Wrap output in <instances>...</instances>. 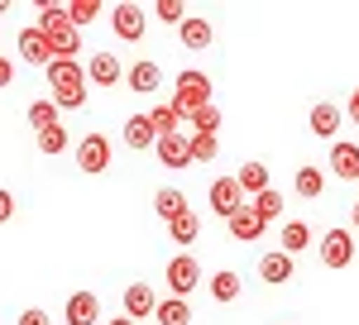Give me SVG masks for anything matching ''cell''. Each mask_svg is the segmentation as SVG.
Segmentation results:
<instances>
[{
    "label": "cell",
    "instance_id": "obj_1",
    "mask_svg": "<svg viewBox=\"0 0 359 325\" xmlns=\"http://www.w3.org/2000/svg\"><path fill=\"white\" fill-rule=\"evenodd\" d=\"M43 72H48L57 110H82L86 106V62H77V57H53Z\"/></svg>",
    "mask_w": 359,
    "mask_h": 325
},
{
    "label": "cell",
    "instance_id": "obj_2",
    "mask_svg": "<svg viewBox=\"0 0 359 325\" xmlns=\"http://www.w3.org/2000/svg\"><path fill=\"white\" fill-rule=\"evenodd\" d=\"M211 106V77L201 72V67H187V72H177L172 81V110L182 115V120H192L196 110Z\"/></svg>",
    "mask_w": 359,
    "mask_h": 325
},
{
    "label": "cell",
    "instance_id": "obj_3",
    "mask_svg": "<svg viewBox=\"0 0 359 325\" xmlns=\"http://www.w3.org/2000/svg\"><path fill=\"white\" fill-rule=\"evenodd\" d=\"M196 287H201V263H196L192 254H177V258H168V297H192Z\"/></svg>",
    "mask_w": 359,
    "mask_h": 325
},
{
    "label": "cell",
    "instance_id": "obj_4",
    "mask_svg": "<svg viewBox=\"0 0 359 325\" xmlns=\"http://www.w3.org/2000/svg\"><path fill=\"white\" fill-rule=\"evenodd\" d=\"M321 263L326 268H350L355 263V235L350 230H326L321 235Z\"/></svg>",
    "mask_w": 359,
    "mask_h": 325
},
{
    "label": "cell",
    "instance_id": "obj_5",
    "mask_svg": "<svg viewBox=\"0 0 359 325\" xmlns=\"http://www.w3.org/2000/svg\"><path fill=\"white\" fill-rule=\"evenodd\" d=\"M77 167L91 172V177L106 172V167H111V139L106 134H86L82 144H77Z\"/></svg>",
    "mask_w": 359,
    "mask_h": 325
},
{
    "label": "cell",
    "instance_id": "obj_6",
    "mask_svg": "<svg viewBox=\"0 0 359 325\" xmlns=\"http://www.w3.org/2000/svg\"><path fill=\"white\" fill-rule=\"evenodd\" d=\"M249 201H245V191H240V182H235V177H216V182H211V211H216V216H235V211H245Z\"/></svg>",
    "mask_w": 359,
    "mask_h": 325
},
{
    "label": "cell",
    "instance_id": "obj_7",
    "mask_svg": "<svg viewBox=\"0 0 359 325\" xmlns=\"http://www.w3.org/2000/svg\"><path fill=\"white\" fill-rule=\"evenodd\" d=\"M111 29L120 34V39L139 43V39H144V5H135V0H120V5L111 10Z\"/></svg>",
    "mask_w": 359,
    "mask_h": 325
},
{
    "label": "cell",
    "instance_id": "obj_8",
    "mask_svg": "<svg viewBox=\"0 0 359 325\" xmlns=\"http://www.w3.org/2000/svg\"><path fill=\"white\" fill-rule=\"evenodd\" d=\"M15 43H20V57H25V62H34V67H48V62H53V48H48V34H43L39 25L20 29V39H15Z\"/></svg>",
    "mask_w": 359,
    "mask_h": 325
},
{
    "label": "cell",
    "instance_id": "obj_9",
    "mask_svg": "<svg viewBox=\"0 0 359 325\" xmlns=\"http://www.w3.org/2000/svg\"><path fill=\"white\" fill-rule=\"evenodd\" d=\"M154 153H158L163 167L177 172V167H187V162H192V134H163L158 144H154Z\"/></svg>",
    "mask_w": 359,
    "mask_h": 325
},
{
    "label": "cell",
    "instance_id": "obj_10",
    "mask_svg": "<svg viewBox=\"0 0 359 325\" xmlns=\"http://www.w3.org/2000/svg\"><path fill=\"white\" fill-rule=\"evenodd\" d=\"M62 316H67V325H96L101 321V297L96 292H72Z\"/></svg>",
    "mask_w": 359,
    "mask_h": 325
},
{
    "label": "cell",
    "instance_id": "obj_11",
    "mask_svg": "<svg viewBox=\"0 0 359 325\" xmlns=\"http://www.w3.org/2000/svg\"><path fill=\"white\" fill-rule=\"evenodd\" d=\"M158 311V297H154V287H144V282H130L125 287V316L130 321H149Z\"/></svg>",
    "mask_w": 359,
    "mask_h": 325
},
{
    "label": "cell",
    "instance_id": "obj_12",
    "mask_svg": "<svg viewBox=\"0 0 359 325\" xmlns=\"http://www.w3.org/2000/svg\"><path fill=\"white\" fill-rule=\"evenodd\" d=\"M163 86V67L154 62V57H139L135 67H130V91H139V96H154Z\"/></svg>",
    "mask_w": 359,
    "mask_h": 325
},
{
    "label": "cell",
    "instance_id": "obj_13",
    "mask_svg": "<svg viewBox=\"0 0 359 325\" xmlns=\"http://www.w3.org/2000/svg\"><path fill=\"white\" fill-rule=\"evenodd\" d=\"M120 77H125L120 57H111V53H91V62H86V81H91V86H115Z\"/></svg>",
    "mask_w": 359,
    "mask_h": 325
},
{
    "label": "cell",
    "instance_id": "obj_14",
    "mask_svg": "<svg viewBox=\"0 0 359 325\" xmlns=\"http://www.w3.org/2000/svg\"><path fill=\"white\" fill-rule=\"evenodd\" d=\"M331 172L345 182H359V144H331Z\"/></svg>",
    "mask_w": 359,
    "mask_h": 325
},
{
    "label": "cell",
    "instance_id": "obj_15",
    "mask_svg": "<svg viewBox=\"0 0 359 325\" xmlns=\"http://www.w3.org/2000/svg\"><path fill=\"white\" fill-rule=\"evenodd\" d=\"M259 277H264L269 287H283V282H292V258H287L283 249L264 254V258H259Z\"/></svg>",
    "mask_w": 359,
    "mask_h": 325
},
{
    "label": "cell",
    "instance_id": "obj_16",
    "mask_svg": "<svg viewBox=\"0 0 359 325\" xmlns=\"http://www.w3.org/2000/svg\"><path fill=\"white\" fill-rule=\"evenodd\" d=\"M225 225H230V235H235L240 244H254V240H264V230H269L264 220L254 216V206H245V211H235V216L225 220Z\"/></svg>",
    "mask_w": 359,
    "mask_h": 325
},
{
    "label": "cell",
    "instance_id": "obj_17",
    "mask_svg": "<svg viewBox=\"0 0 359 325\" xmlns=\"http://www.w3.org/2000/svg\"><path fill=\"white\" fill-rule=\"evenodd\" d=\"M340 106H331V101H321V106H311V134L316 139H335L340 134Z\"/></svg>",
    "mask_w": 359,
    "mask_h": 325
},
{
    "label": "cell",
    "instance_id": "obj_18",
    "mask_svg": "<svg viewBox=\"0 0 359 325\" xmlns=\"http://www.w3.org/2000/svg\"><path fill=\"white\" fill-rule=\"evenodd\" d=\"M182 48H192V53H206L211 48V39H216V29H211V20H182Z\"/></svg>",
    "mask_w": 359,
    "mask_h": 325
},
{
    "label": "cell",
    "instance_id": "obj_19",
    "mask_svg": "<svg viewBox=\"0 0 359 325\" xmlns=\"http://www.w3.org/2000/svg\"><path fill=\"white\" fill-rule=\"evenodd\" d=\"M48 48H53V57H77L82 53V29H72V25L48 29Z\"/></svg>",
    "mask_w": 359,
    "mask_h": 325
},
{
    "label": "cell",
    "instance_id": "obj_20",
    "mask_svg": "<svg viewBox=\"0 0 359 325\" xmlns=\"http://www.w3.org/2000/svg\"><path fill=\"white\" fill-rule=\"evenodd\" d=\"M154 211H158V220L163 225H172L177 216H187V196L177 187H158V196H154Z\"/></svg>",
    "mask_w": 359,
    "mask_h": 325
},
{
    "label": "cell",
    "instance_id": "obj_21",
    "mask_svg": "<svg viewBox=\"0 0 359 325\" xmlns=\"http://www.w3.org/2000/svg\"><path fill=\"white\" fill-rule=\"evenodd\" d=\"M125 144H130V148H154V144H158L149 115H130V120H125Z\"/></svg>",
    "mask_w": 359,
    "mask_h": 325
},
{
    "label": "cell",
    "instance_id": "obj_22",
    "mask_svg": "<svg viewBox=\"0 0 359 325\" xmlns=\"http://www.w3.org/2000/svg\"><path fill=\"white\" fill-rule=\"evenodd\" d=\"M235 182H240V191H245V201H249V196L269 191V167H264V162H245V167L235 172Z\"/></svg>",
    "mask_w": 359,
    "mask_h": 325
},
{
    "label": "cell",
    "instance_id": "obj_23",
    "mask_svg": "<svg viewBox=\"0 0 359 325\" xmlns=\"http://www.w3.org/2000/svg\"><path fill=\"white\" fill-rule=\"evenodd\" d=\"M154 321L158 325H192V306H187L182 297H163L158 311H154Z\"/></svg>",
    "mask_w": 359,
    "mask_h": 325
},
{
    "label": "cell",
    "instance_id": "obj_24",
    "mask_svg": "<svg viewBox=\"0 0 359 325\" xmlns=\"http://www.w3.org/2000/svg\"><path fill=\"white\" fill-rule=\"evenodd\" d=\"M292 191H297L302 201H316V196L326 191V177H321V167H297V177H292Z\"/></svg>",
    "mask_w": 359,
    "mask_h": 325
},
{
    "label": "cell",
    "instance_id": "obj_25",
    "mask_svg": "<svg viewBox=\"0 0 359 325\" xmlns=\"http://www.w3.org/2000/svg\"><path fill=\"white\" fill-rule=\"evenodd\" d=\"M306 244H311V225H302V220H287V225H283V254H287V258H297Z\"/></svg>",
    "mask_w": 359,
    "mask_h": 325
},
{
    "label": "cell",
    "instance_id": "obj_26",
    "mask_svg": "<svg viewBox=\"0 0 359 325\" xmlns=\"http://www.w3.org/2000/svg\"><path fill=\"white\" fill-rule=\"evenodd\" d=\"M149 125H154V134L163 139V134H177V130H182V115L172 110V101H163V106L149 110Z\"/></svg>",
    "mask_w": 359,
    "mask_h": 325
},
{
    "label": "cell",
    "instance_id": "obj_27",
    "mask_svg": "<svg viewBox=\"0 0 359 325\" xmlns=\"http://www.w3.org/2000/svg\"><path fill=\"white\" fill-rule=\"evenodd\" d=\"M249 206H254V216L264 220V225H273L278 216H283V191H259V196H254V201H249Z\"/></svg>",
    "mask_w": 359,
    "mask_h": 325
},
{
    "label": "cell",
    "instance_id": "obj_28",
    "mask_svg": "<svg viewBox=\"0 0 359 325\" xmlns=\"http://www.w3.org/2000/svg\"><path fill=\"white\" fill-rule=\"evenodd\" d=\"M168 235H172V244H196V235H201V216H196V211L177 216L172 225H168Z\"/></svg>",
    "mask_w": 359,
    "mask_h": 325
},
{
    "label": "cell",
    "instance_id": "obj_29",
    "mask_svg": "<svg viewBox=\"0 0 359 325\" xmlns=\"http://www.w3.org/2000/svg\"><path fill=\"white\" fill-rule=\"evenodd\" d=\"M240 287H245L240 272H230V268H221L216 277H211V297H216V301H235V297H240Z\"/></svg>",
    "mask_w": 359,
    "mask_h": 325
},
{
    "label": "cell",
    "instance_id": "obj_30",
    "mask_svg": "<svg viewBox=\"0 0 359 325\" xmlns=\"http://www.w3.org/2000/svg\"><path fill=\"white\" fill-rule=\"evenodd\" d=\"M96 15H101V0H72V5H67V25H72V29L91 25Z\"/></svg>",
    "mask_w": 359,
    "mask_h": 325
},
{
    "label": "cell",
    "instance_id": "obj_31",
    "mask_svg": "<svg viewBox=\"0 0 359 325\" xmlns=\"http://www.w3.org/2000/svg\"><path fill=\"white\" fill-rule=\"evenodd\" d=\"M29 125H34L39 134L53 130V125H57V106H53V101H34V106H29Z\"/></svg>",
    "mask_w": 359,
    "mask_h": 325
},
{
    "label": "cell",
    "instance_id": "obj_32",
    "mask_svg": "<svg viewBox=\"0 0 359 325\" xmlns=\"http://www.w3.org/2000/svg\"><path fill=\"white\" fill-rule=\"evenodd\" d=\"M39 153H48V158H57V153H67V130H62V125H53V130H43V134H39Z\"/></svg>",
    "mask_w": 359,
    "mask_h": 325
},
{
    "label": "cell",
    "instance_id": "obj_33",
    "mask_svg": "<svg viewBox=\"0 0 359 325\" xmlns=\"http://www.w3.org/2000/svg\"><path fill=\"white\" fill-rule=\"evenodd\" d=\"M154 15H158L163 25H177V29H182V20H187V5H182V0H158V5H154Z\"/></svg>",
    "mask_w": 359,
    "mask_h": 325
},
{
    "label": "cell",
    "instance_id": "obj_34",
    "mask_svg": "<svg viewBox=\"0 0 359 325\" xmlns=\"http://www.w3.org/2000/svg\"><path fill=\"white\" fill-rule=\"evenodd\" d=\"M216 130H221V110L216 106H206V110L192 115V134H216Z\"/></svg>",
    "mask_w": 359,
    "mask_h": 325
},
{
    "label": "cell",
    "instance_id": "obj_35",
    "mask_svg": "<svg viewBox=\"0 0 359 325\" xmlns=\"http://www.w3.org/2000/svg\"><path fill=\"white\" fill-rule=\"evenodd\" d=\"M216 153H221L216 134H192V162H211Z\"/></svg>",
    "mask_w": 359,
    "mask_h": 325
},
{
    "label": "cell",
    "instance_id": "obj_36",
    "mask_svg": "<svg viewBox=\"0 0 359 325\" xmlns=\"http://www.w3.org/2000/svg\"><path fill=\"white\" fill-rule=\"evenodd\" d=\"M57 25H67V5H39V29L48 34Z\"/></svg>",
    "mask_w": 359,
    "mask_h": 325
},
{
    "label": "cell",
    "instance_id": "obj_37",
    "mask_svg": "<svg viewBox=\"0 0 359 325\" xmlns=\"http://www.w3.org/2000/svg\"><path fill=\"white\" fill-rule=\"evenodd\" d=\"M20 325H53V321H48V311H39V306H29L25 316H20Z\"/></svg>",
    "mask_w": 359,
    "mask_h": 325
},
{
    "label": "cell",
    "instance_id": "obj_38",
    "mask_svg": "<svg viewBox=\"0 0 359 325\" xmlns=\"http://www.w3.org/2000/svg\"><path fill=\"white\" fill-rule=\"evenodd\" d=\"M10 216H15V196L0 187V225H10Z\"/></svg>",
    "mask_w": 359,
    "mask_h": 325
},
{
    "label": "cell",
    "instance_id": "obj_39",
    "mask_svg": "<svg viewBox=\"0 0 359 325\" xmlns=\"http://www.w3.org/2000/svg\"><path fill=\"white\" fill-rule=\"evenodd\" d=\"M10 81H15V62H10V57H0V91H5Z\"/></svg>",
    "mask_w": 359,
    "mask_h": 325
},
{
    "label": "cell",
    "instance_id": "obj_40",
    "mask_svg": "<svg viewBox=\"0 0 359 325\" xmlns=\"http://www.w3.org/2000/svg\"><path fill=\"white\" fill-rule=\"evenodd\" d=\"M350 120H359V86H355V96H350Z\"/></svg>",
    "mask_w": 359,
    "mask_h": 325
},
{
    "label": "cell",
    "instance_id": "obj_41",
    "mask_svg": "<svg viewBox=\"0 0 359 325\" xmlns=\"http://www.w3.org/2000/svg\"><path fill=\"white\" fill-rule=\"evenodd\" d=\"M111 325H135V321H130V316H115V321Z\"/></svg>",
    "mask_w": 359,
    "mask_h": 325
},
{
    "label": "cell",
    "instance_id": "obj_42",
    "mask_svg": "<svg viewBox=\"0 0 359 325\" xmlns=\"http://www.w3.org/2000/svg\"><path fill=\"white\" fill-rule=\"evenodd\" d=\"M350 216H355V230H359V201H355V211H350Z\"/></svg>",
    "mask_w": 359,
    "mask_h": 325
}]
</instances>
